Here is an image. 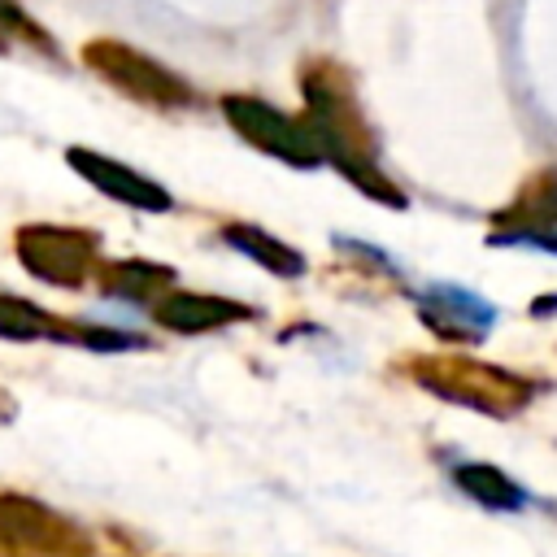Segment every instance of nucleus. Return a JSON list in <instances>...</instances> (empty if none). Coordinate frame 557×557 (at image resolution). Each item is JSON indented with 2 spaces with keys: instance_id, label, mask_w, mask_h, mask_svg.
Here are the masks:
<instances>
[{
  "instance_id": "1",
  "label": "nucleus",
  "mask_w": 557,
  "mask_h": 557,
  "mask_svg": "<svg viewBox=\"0 0 557 557\" xmlns=\"http://www.w3.org/2000/svg\"><path fill=\"white\" fill-rule=\"evenodd\" d=\"M305 126L322 152V161H331L352 187H361L370 200L387 205V209H405L409 196L379 170L374 161V139L348 96V87L335 78V70H309L305 74Z\"/></svg>"
},
{
  "instance_id": "2",
  "label": "nucleus",
  "mask_w": 557,
  "mask_h": 557,
  "mask_svg": "<svg viewBox=\"0 0 557 557\" xmlns=\"http://www.w3.org/2000/svg\"><path fill=\"white\" fill-rule=\"evenodd\" d=\"M83 65H91L122 96H131L139 104H152V109H187L196 100V87L187 78H178L161 61H152L139 48L117 44V39H91L83 48Z\"/></svg>"
},
{
  "instance_id": "3",
  "label": "nucleus",
  "mask_w": 557,
  "mask_h": 557,
  "mask_svg": "<svg viewBox=\"0 0 557 557\" xmlns=\"http://www.w3.org/2000/svg\"><path fill=\"white\" fill-rule=\"evenodd\" d=\"M13 252L26 265V274L52 287H83L96 274V235L78 226L30 222L13 235Z\"/></svg>"
},
{
  "instance_id": "4",
  "label": "nucleus",
  "mask_w": 557,
  "mask_h": 557,
  "mask_svg": "<svg viewBox=\"0 0 557 557\" xmlns=\"http://www.w3.org/2000/svg\"><path fill=\"white\" fill-rule=\"evenodd\" d=\"M413 374L422 379V387H431L457 405L483 409V413H513L535 392L527 379L505 374V370L483 366V361H418Z\"/></svg>"
},
{
  "instance_id": "5",
  "label": "nucleus",
  "mask_w": 557,
  "mask_h": 557,
  "mask_svg": "<svg viewBox=\"0 0 557 557\" xmlns=\"http://www.w3.org/2000/svg\"><path fill=\"white\" fill-rule=\"evenodd\" d=\"M222 117L261 152L278 157L283 165H296V170H318L322 165V152L309 135L305 122H292L287 113H278L274 104L257 100V96H222Z\"/></svg>"
},
{
  "instance_id": "6",
  "label": "nucleus",
  "mask_w": 557,
  "mask_h": 557,
  "mask_svg": "<svg viewBox=\"0 0 557 557\" xmlns=\"http://www.w3.org/2000/svg\"><path fill=\"white\" fill-rule=\"evenodd\" d=\"M418 318L422 326H431L440 339H483L496 322V305L483 300L479 292L470 287H457V283H431L426 292H418Z\"/></svg>"
},
{
  "instance_id": "7",
  "label": "nucleus",
  "mask_w": 557,
  "mask_h": 557,
  "mask_svg": "<svg viewBox=\"0 0 557 557\" xmlns=\"http://www.w3.org/2000/svg\"><path fill=\"white\" fill-rule=\"evenodd\" d=\"M65 161L91 187H100L104 196L122 200L126 209H139V213H170L174 209V196L157 178H148V174H139V170H131V165H122V161H113V157H104L96 148H70Z\"/></svg>"
},
{
  "instance_id": "8",
  "label": "nucleus",
  "mask_w": 557,
  "mask_h": 557,
  "mask_svg": "<svg viewBox=\"0 0 557 557\" xmlns=\"http://www.w3.org/2000/svg\"><path fill=\"white\" fill-rule=\"evenodd\" d=\"M152 322L165 326V331H178V335H205V331H218V326H231V322H248L252 309L239 305V300H226V296H205V292H161L152 305H148Z\"/></svg>"
},
{
  "instance_id": "9",
  "label": "nucleus",
  "mask_w": 557,
  "mask_h": 557,
  "mask_svg": "<svg viewBox=\"0 0 557 557\" xmlns=\"http://www.w3.org/2000/svg\"><path fill=\"white\" fill-rule=\"evenodd\" d=\"M0 544L9 548H30V553H65L78 544L65 518L44 509L39 500L26 496H0Z\"/></svg>"
},
{
  "instance_id": "10",
  "label": "nucleus",
  "mask_w": 557,
  "mask_h": 557,
  "mask_svg": "<svg viewBox=\"0 0 557 557\" xmlns=\"http://www.w3.org/2000/svg\"><path fill=\"white\" fill-rule=\"evenodd\" d=\"M87 335H91V322H61V318H52L48 309H39L26 296L0 292V339H17V344L57 339V344L87 348Z\"/></svg>"
},
{
  "instance_id": "11",
  "label": "nucleus",
  "mask_w": 557,
  "mask_h": 557,
  "mask_svg": "<svg viewBox=\"0 0 557 557\" xmlns=\"http://www.w3.org/2000/svg\"><path fill=\"white\" fill-rule=\"evenodd\" d=\"M222 244L235 248L239 257L257 261V265L270 270L274 278H300V274L309 270L305 257H300L292 244H283L278 235H270V231H261V226H252V222H231V226H222Z\"/></svg>"
},
{
  "instance_id": "12",
  "label": "nucleus",
  "mask_w": 557,
  "mask_h": 557,
  "mask_svg": "<svg viewBox=\"0 0 557 557\" xmlns=\"http://www.w3.org/2000/svg\"><path fill=\"white\" fill-rule=\"evenodd\" d=\"M100 287L122 305H152L161 292L174 287V270L157 261H113L100 270Z\"/></svg>"
},
{
  "instance_id": "13",
  "label": "nucleus",
  "mask_w": 557,
  "mask_h": 557,
  "mask_svg": "<svg viewBox=\"0 0 557 557\" xmlns=\"http://www.w3.org/2000/svg\"><path fill=\"white\" fill-rule=\"evenodd\" d=\"M453 474H457V487L466 496H474L479 505H487V509H522L527 505V492L505 470H496L487 461H466Z\"/></svg>"
},
{
  "instance_id": "14",
  "label": "nucleus",
  "mask_w": 557,
  "mask_h": 557,
  "mask_svg": "<svg viewBox=\"0 0 557 557\" xmlns=\"http://www.w3.org/2000/svg\"><path fill=\"white\" fill-rule=\"evenodd\" d=\"M487 244L492 248H535V252H553L557 257V231H548V226H522V222H513L505 231H492Z\"/></svg>"
},
{
  "instance_id": "15",
  "label": "nucleus",
  "mask_w": 557,
  "mask_h": 557,
  "mask_svg": "<svg viewBox=\"0 0 557 557\" xmlns=\"http://www.w3.org/2000/svg\"><path fill=\"white\" fill-rule=\"evenodd\" d=\"M0 35H22V39H30L35 48H52V39L44 35V26L17 4V0H0ZM57 52V48H52Z\"/></svg>"
},
{
  "instance_id": "16",
  "label": "nucleus",
  "mask_w": 557,
  "mask_h": 557,
  "mask_svg": "<svg viewBox=\"0 0 557 557\" xmlns=\"http://www.w3.org/2000/svg\"><path fill=\"white\" fill-rule=\"evenodd\" d=\"M513 222H522V226H557V178H548V183L535 191L531 205H518V209H513ZM513 222H509V226H513Z\"/></svg>"
},
{
  "instance_id": "17",
  "label": "nucleus",
  "mask_w": 557,
  "mask_h": 557,
  "mask_svg": "<svg viewBox=\"0 0 557 557\" xmlns=\"http://www.w3.org/2000/svg\"><path fill=\"white\" fill-rule=\"evenodd\" d=\"M0 48H4V39H0Z\"/></svg>"
}]
</instances>
